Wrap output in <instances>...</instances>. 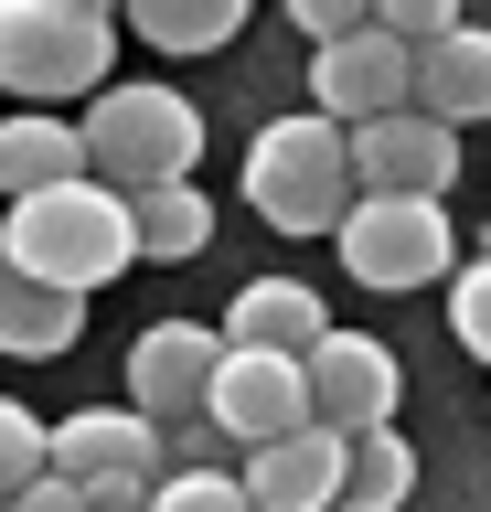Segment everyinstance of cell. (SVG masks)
Here are the masks:
<instances>
[{"instance_id":"5bb4252c","label":"cell","mask_w":491,"mask_h":512,"mask_svg":"<svg viewBox=\"0 0 491 512\" xmlns=\"http://www.w3.org/2000/svg\"><path fill=\"white\" fill-rule=\"evenodd\" d=\"M65 182H86V128L11 107L0 118V203H33V192H65Z\"/></svg>"},{"instance_id":"cb8c5ba5","label":"cell","mask_w":491,"mask_h":512,"mask_svg":"<svg viewBox=\"0 0 491 512\" xmlns=\"http://www.w3.org/2000/svg\"><path fill=\"white\" fill-rule=\"evenodd\" d=\"M289 32L310 43V54H331V43H353V32H374V11H353V0H289Z\"/></svg>"},{"instance_id":"5b68a950","label":"cell","mask_w":491,"mask_h":512,"mask_svg":"<svg viewBox=\"0 0 491 512\" xmlns=\"http://www.w3.org/2000/svg\"><path fill=\"white\" fill-rule=\"evenodd\" d=\"M331 246H342V267H353L363 288H385V299L459 278V224H449V203H385V192H363Z\"/></svg>"},{"instance_id":"9a60e30c","label":"cell","mask_w":491,"mask_h":512,"mask_svg":"<svg viewBox=\"0 0 491 512\" xmlns=\"http://www.w3.org/2000/svg\"><path fill=\"white\" fill-rule=\"evenodd\" d=\"M75 331H86V299L22 278V267L0 256V352H11V363H54V352H75Z\"/></svg>"},{"instance_id":"7402d4cb","label":"cell","mask_w":491,"mask_h":512,"mask_svg":"<svg viewBox=\"0 0 491 512\" xmlns=\"http://www.w3.org/2000/svg\"><path fill=\"white\" fill-rule=\"evenodd\" d=\"M449 331L470 363H491V256H459V278H449Z\"/></svg>"},{"instance_id":"484cf974","label":"cell","mask_w":491,"mask_h":512,"mask_svg":"<svg viewBox=\"0 0 491 512\" xmlns=\"http://www.w3.org/2000/svg\"><path fill=\"white\" fill-rule=\"evenodd\" d=\"M150 491H161V480H97L86 512H150Z\"/></svg>"},{"instance_id":"52a82bcc","label":"cell","mask_w":491,"mask_h":512,"mask_svg":"<svg viewBox=\"0 0 491 512\" xmlns=\"http://www.w3.org/2000/svg\"><path fill=\"white\" fill-rule=\"evenodd\" d=\"M203 416L225 427V448H278V438H299V427H310V363H299V352H235V342H225Z\"/></svg>"},{"instance_id":"ac0fdd59","label":"cell","mask_w":491,"mask_h":512,"mask_svg":"<svg viewBox=\"0 0 491 512\" xmlns=\"http://www.w3.org/2000/svg\"><path fill=\"white\" fill-rule=\"evenodd\" d=\"M406 491H417V448H406V427H374V438L342 448V512H406Z\"/></svg>"},{"instance_id":"d6986e66","label":"cell","mask_w":491,"mask_h":512,"mask_svg":"<svg viewBox=\"0 0 491 512\" xmlns=\"http://www.w3.org/2000/svg\"><path fill=\"white\" fill-rule=\"evenodd\" d=\"M129 32L150 43V54H214V43L246 32V0H139Z\"/></svg>"},{"instance_id":"7c38bea8","label":"cell","mask_w":491,"mask_h":512,"mask_svg":"<svg viewBox=\"0 0 491 512\" xmlns=\"http://www.w3.org/2000/svg\"><path fill=\"white\" fill-rule=\"evenodd\" d=\"M235 480H246L257 512H342V438L299 427V438H278V448H246Z\"/></svg>"},{"instance_id":"83f0119b","label":"cell","mask_w":491,"mask_h":512,"mask_svg":"<svg viewBox=\"0 0 491 512\" xmlns=\"http://www.w3.org/2000/svg\"><path fill=\"white\" fill-rule=\"evenodd\" d=\"M0 512H11V502H0Z\"/></svg>"},{"instance_id":"2e32d148","label":"cell","mask_w":491,"mask_h":512,"mask_svg":"<svg viewBox=\"0 0 491 512\" xmlns=\"http://www.w3.org/2000/svg\"><path fill=\"white\" fill-rule=\"evenodd\" d=\"M417 107L438 128H470V118H491V32L481 22H459L438 54L417 64Z\"/></svg>"},{"instance_id":"6da1fadb","label":"cell","mask_w":491,"mask_h":512,"mask_svg":"<svg viewBox=\"0 0 491 512\" xmlns=\"http://www.w3.org/2000/svg\"><path fill=\"white\" fill-rule=\"evenodd\" d=\"M0 256H11L22 278L65 288V299H97L107 278L139 267V224H129V203L86 171V182H65V192L11 203V214H0Z\"/></svg>"},{"instance_id":"44dd1931","label":"cell","mask_w":491,"mask_h":512,"mask_svg":"<svg viewBox=\"0 0 491 512\" xmlns=\"http://www.w3.org/2000/svg\"><path fill=\"white\" fill-rule=\"evenodd\" d=\"M374 32H385L406 64H427V54L459 32V11H449V0H374Z\"/></svg>"},{"instance_id":"8fae6325","label":"cell","mask_w":491,"mask_h":512,"mask_svg":"<svg viewBox=\"0 0 491 512\" xmlns=\"http://www.w3.org/2000/svg\"><path fill=\"white\" fill-rule=\"evenodd\" d=\"M54 480L97 491V480H161V427L139 406H75L54 427Z\"/></svg>"},{"instance_id":"3957f363","label":"cell","mask_w":491,"mask_h":512,"mask_svg":"<svg viewBox=\"0 0 491 512\" xmlns=\"http://www.w3.org/2000/svg\"><path fill=\"white\" fill-rule=\"evenodd\" d=\"M75 128H86V171H97L118 203L193 182V160H203V107L182 86H161V75H118Z\"/></svg>"},{"instance_id":"e0dca14e","label":"cell","mask_w":491,"mask_h":512,"mask_svg":"<svg viewBox=\"0 0 491 512\" xmlns=\"http://www.w3.org/2000/svg\"><path fill=\"white\" fill-rule=\"evenodd\" d=\"M129 224H139V256H150V267H193V256L214 246V192H203V182L139 192V203H129Z\"/></svg>"},{"instance_id":"277c9868","label":"cell","mask_w":491,"mask_h":512,"mask_svg":"<svg viewBox=\"0 0 491 512\" xmlns=\"http://www.w3.org/2000/svg\"><path fill=\"white\" fill-rule=\"evenodd\" d=\"M353 139L331 118H267L257 139H246V214L278 224V235H342V214H353Z\"/></svg>"},{"instance_id":"ffe728a7","label":"cell","mask_w":491,"mask_h":512,"mask_svg":"<svg viewBox=\"0 0 491 512\" xmlns=\"http://www.w3.org/2000/svg\"><path fill=\"white\" fill-rule=\"evenodd\" d=\"M43 470H54V427H43L22 395H0V502H22Z\"/></svg>"},{"instance_id":"d4e9b609","label":"cell","mask_w":491,"mask_h":512,"mask_svg":"<svg viewBox=\"0 0 491 512\" xmlns=\"http://www.w3.org/2000/svg\"><path fill=\"white\" fill-rule=\"evenodd\" d=\"M161 470H225V427H214V416L161 427Z\"/></svg>"},{"instance_id":"4fadbf2b","label":"cell","mask_w":491,"mask_h":512,"mask_svg":"<svg viewBox=\"0 0 491 512\" xmlns=\"http://www.w3.org/2000/svg\"><path fill=\"white\" fill-rule=\"evenodd\" d=\"M321 331H331V310H321V288L310 278H246L235 288V310H225V342L235 352H321Z\"/></svg>"},{"instance_id":"ba28073f","label":"cell","mask_w":491,"mask_h":512,"mask_svg":"<svg viewBox=\"0 0 491 512\" xmlns=\"http://www.w3.org/2000/svg\"><path fill=\"white\" fill-rule=\"evenodd\" d=\"M459 182V128H438L427 107H395V118L353 128V192H385V203H449Z\"/></svg>"},{"instance_id":"9c48e42d","label":"cell","mask_w":491,"mask_h":512,"mask_svg":"<svg viewBox=\"0 0 491 512\" xmlns=\"http://www.w3.org/2000/svg\"><path fill=\"white\" fill-rule=\"evenodd\" d=\"M395 107H417V64L395 54L385 32H353V43L310 54V118H331L342 139L374 128V118H395Z\"/></svg>"},{"instance_id":"8992f818","label":"cell","mask_w":491,"mask_h":512,"mask_svg":"<svg viewBox=\"0 0 491 512\" xmlns=\"http://www.w3.org/2000/svg\"><path fill=\"white\" fill-rule=\"evenodd\" d=\"M395 406H406L395 352L374 342V331H342V320H331L321 352H310V427L353 448V438H374V427H395Z\"/></svg>"},{"instance_id":"30bf717a","label":"cell","mask_w":491,"mask_h":512,"mask_svg":"<svg viewBox=\"0 0 491 512\" xmlns=\"http://www.w3.org/2000/svg\"><path fill=\"white\" fill-rule=\"evenodd\" d=\"M214 363H225V331L150 320L129 342V406L150 416V427H182V416H203V395H214Z\"/></svg>"},{"instance_id":"4316f807","label":"cell","mask_w":491,"mask_h":512,"mask_svg":"<svg viewBox=\"0 0 491 512\" xmlns=\"http://www.w3.org/2000/svg\"><path fill=\"white\" fill-rule=\"evenodd\" d=\"M11 512H86V491H75V480H54V470H43V480H33V491H22V502H11Z\"/></svg>"},{"instance_id":"7a4b0ae2","label":"cell","mask_w":491,"mask_h":512,"mask_svg":"<svg viewBox=\"0 0 491 512\" xmlns=\"http://www.w3.org/2000/svg\"><path fill=\"white\" fill-rule=\"evenodd\" d=\"M118 86V11L97 0H0V96L65 118L75 96L97 107Z\"/></svg>"},{"instance_id":"603a6c76","label":"cell","mask_w":491,"mask_h":512,"mask_svg":"<svg viewBox=\"0 0 491 512\" xmlns=\"http://www.w3.org/2000/svg\"><path fill=\"white\" fill-rule=\"evenodd\" d=\"M150 512H257V502H246V480H235V470H161Z\"/></svg>"}]
</instances>
